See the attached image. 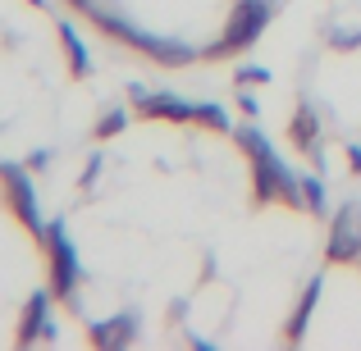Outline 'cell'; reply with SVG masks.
<instances>
[{"mask_svg": "<svg viewBox=\"0 0 361 351\" xmlns=\"http://www.w3.org/2000/svg\"><path fill=\"white\" fill-rule=\"evenodd\" d=\"M233 141L247 151V160H252V192L256 201H283V205H302V178L293 174L288 165L279 160V151L270 146V137H265L261 128H233Z\"/></svg>", "mask_w": 361, "mask_h": 351, "instance_id": "obj_1", "label": "cell"}, {"mask_svg": "<svg viewBox=\"0 0 361 351\" xmlns=\"http://www.w3.org/2000/svg\"><path fill=\"white\" fill-rule=\"evenodd\" d=\"M274 9H279V0H238L233 14H229V27H224V37H220V46H211V55L247 51V46L265 32V23L274 18Z\"/></svg>", "mask_w": 361, "mask_h": 351, "instance_id": "obj_2", "label": "cell"}, {"mask_svg": "<svg viewBox=\"0 0 361 351\" xmlns=\"http://www.w3.org/2000/svg\"><path fill=\"white\" fill-rule=\"evenodd\" d=\"M42 237H46V255H51V292L60 301H73V292H78V251H73L60 219L51 229H42Z\"/></svg>", "mask_w": 361, "mask_h": 351, "instance_id": "obj_3", "label": "cell"}, {"mask_svg": "<svg viewBox=\"0 0 361 351\" xmlns=\"http://www.w3.org/2000/svg\"><path fill=\"white\" fill-rule=\"evenodd\" d=\"M325 255H329V264H357L361 260V201L338 205V215L329 219Z\"/></svg>", "mask_w": 361, "mask_h": 351, "instance_id": "obj_4", "label": "cell"}, {"mask_svg": "<svg viewBox=\"0 0 361 351\" xmlns=\"http://www.w3.org/2000/svg\"><path fill=\"white\" fill-rule=\"evenodd\" d=\"M0 183H5V192H9V205H14V215H18V219H23L32 233H42L37 192H32V183H27V169H23V165H0Z\"/></svg>", "mask_w": 361, "mask_h": 351, "instance_id": "obj_5", "label": "cell"}, {"mask_svg": "<svg viewBox=\"0 0 361 351\" xmlns=\"http://www.w3.org/2000/svg\"><path fill=\"white\" fill-rule=\"evenodd\" d=\"M133 101L142 106V115L147 119H165V123H192L197 106H188V101H178L174 91H147L142 82H133Z\"/></svg>", "mask_w": 361, "mask_h": 351, "instance_id": "obj_6", "label": "cell"}, {"mask_svg": "<svg viewBox=\"0 0 361 351\" xmlns=\"http://www.w3.org/2000/svg\"><path fill=\"white\" fill-rule=\"evenodd\" d=\"M320 292H325V274H311L307 288H302V297H298V306H293L288 328H283V338H288V343H302V338H307L311 319H316V306H320Z\"/></svg>", "mask_w": 361, "mask_h": 351, "instance_id": "obj_7", "label": "cell"}, {"mask_svg": "<svg viewBox=\"0 0 361 351\" xmlns=\"http://www.w3.org/2000/svg\"><path fill=\"white\" fill-rule=\"evenodd\" d=\"M51 297L55 292H32V301H27L23 310V328H18V343H55V328H51Z\"/></svg>", "mask_w": 361, "mask_h": 351, "instance_id": "obj_8", "label": "cell"}, {"mask_svg": "<svg viewBox=\"0 0 361 351\" xmlns=\"http://www.w3.org/2000/svg\"><path fill=\"white\" fill-rule=\"evenodd\" d=\"M288 141H293L298 151H307L311 160H320V115H316V106H307V101H302V106L293 110Z\"/></svg>", "mask_w": 361, "mask_h": 351, "instance_id": "obj_9", "label": "cell"}, {"mask_svg": "<svg viewBox=\"0 0 361 351\" xmlns=\"http://www.w3.org/2000/svg\"><path fill=\"white\" fill-rule=\"evenodd\" d=\"M87 338L97 347H123V343L137 338V315H115V319H106V324H92Z\"/></svg>", "mask_w": 361, "mask_h": 351, "instance_id": "obj_10", "label": "cell"}, {"mask_svg": "<svg viewBox=\"0 0 361 351\" xmlns=\"http://www.w3.org/2000/svg\"><path fill=\"white\" fill-rule=\"evenodd\" d=\"M55 32H60V46H64V55H69V69L73 73H92V55H87V46H82V37L73 32V23H60Z\"/></svg>", "mask_w": 361, "mask_h": 351, "instance_id": "obj_11", "label": "cell"}, {"mask_svg": "<svg viewBox=\"0 0 361 351\" xmlns=\"http://www.w3.org/2000/svg\"><path fill=\"white\" fill-rule=\"evenodd\" d=\"M302 210H311V215H325L329 210V192H325L320 178H302Z\"/></svg>", "mask_w": 361, "mask_h": 351, "instance_id": "obj_12", "label": "cell"}, {"mask_svg": "<svg viewBox=\"0 0 361 351\" xmlns=\"http://www.w3.org/2000/svg\"><path fill=\"white\" fill-rule=\"evenodd\" d=\"M192 123H202V128H215V132H233V123H229V115H224L220 106H197V115H192Z\"/></svg>", "mask_w": 361, "mask_h": 351, "instance_id": "obj_13", "label": "cell"}, {"mask_svg": "<svg viewBox=\"0 0 361 351\" xmlns=\"http://www.w3.org/2000/svg\"><path fill=\"white\" fill-rule=\"evenodd\" d=\"M329 46L334 51H361V23L357 27H329Z\"/></svg>", "mask_w": 361, "mask_h": 351, "instance_id": "obj_14", "label": "cell"}, {"mask_svg": "<svg viewBox=\"0 0 361 351\" xmlns=\"http://www.w3.org/2000/svg\"><path fill=\"white\" fill-rule=\"evenodd\" d=\"M123 128H128V110H106L101 123H97V137H115Z\"/></svg>", "mask_w": 361, "mask_h": 351, "instance_id": "obj_15", "label": "cell"}, {"mask_svg": "<svg viewBox=\"0 0 361 351\" xmlns=\"http://www.w3.org/2000/svg\"><path fill=\"white\" fill-rule=\"evenodd\" d=\"M238 82H243V87H265V82H270V69H261V64H243Z\"/></svg>", "mask_w": 361, "mask_h": 351, "instance_id": "obj_16", "label": "cell"}, {"mask_svg": "<svg viewBox=\"0 0 361 351\" xmlns=\"http://www.w3.org/2000/svg\"><path fill=\"white\" fill-rule=\"evenodd\" d=\"M238 110H243L247 119H256V115H261V101H256L252 91H243V96H238Z\"/></svg>", "mask_w": 361, "mask_h": 351, "instance_id": "obj_17", "label": "cell"}, {"mask_svg": "<svg viewBox=\"0 0 361 351\" xmlns=\"http://www.w3.org/2000/svg\"><path fill=\"white\" fill-rule=\"evenodd\" d=\"M69 5L78 9V14H87V18H97L101 9H106V5H101V0H69Z\"/></svg>", "mask_w": 361, "mask_h": 351, "instance_id": "obj_18", "label": "cell"}, {"mask_svg": "<svg viewBox=\"0 0 361 351\" xmlns=\"http://www.w3.org/2000/svg\"><path fill=\"white\" fill-rule=\"evenodd\" d=\"M97 174H101V160H92V165L82 169V187H92V183H97Z\"/></svg>", "mask_w": 361, "mask_h": 351, "instance_id": "obj_19", "label": "cell"}, {"mask_svg": "<svg viewBox=\"0 0 361 351\" xmlns=\"http://www.w3.org/2000/svg\"><path fill=\"white\" fill-rule=\"evenodd\" d=\"M348 169L361 174V146H348Z\"/></svg>", "mask_w": 361, "mask_h": 351, "instance_id": "obj_20", "label": "cell"}, {"mask_svg": "<svg viewBox=\"0 0 361 351\" xmlns=\"http://www.w3.org/2000/svg\"><path fill=\"white\" fill-rule=\"evenodd\" d=\"M27 5H37V9H46V0H27Z\"/></svg>", "mask_w": 361, "mask_h": 351, "instance_id": "obj_21", "label": "cell"}]
</instances>
